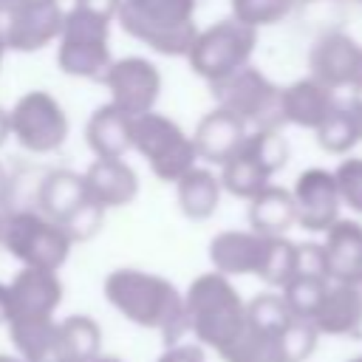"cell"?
Instances as JSON below:
<instances>
[{"label":"cell","instance_id":"40","mask_svg":"<svg viewBox=\"0 0 362 362\" xmlns=\"http://www.w3.org/2000/svg\"><path fill=\"white\" fill-rule=\"evenodd\" d=\"M8 198H11V175H8L6 164L0 161V212H6Z\"/></svg>","mask_w":362,"mask_h":362},{"label":"cell","instance_id":"22","mask_svg":"<svg viewBox=\"0 0 362 362\" xmlns=\"http://www.w3.org/2000/svg\"><path fill=\"white\" fill-rule=\"evenodd\" d=\"M85 198H88V189H85L82 173L68 170V167H54L37 184V195H34L37 206L34 209H40L45 218L62 223Z\"/></svg>","mask_w":362,"mask_h":362},{"label":"cell","instance_id":"6","mask_svg":"<svg viewBox=\"0 0 362 362\" xmlns=\"http://www.w3.org/2000/svg\"><path fill=\"white\" fill-rule=\"evenodd\" d=\"M218 107L235 113L249 130H283L280 85L252 62L209 85Z\"/></svg>","mask_w":362,"mask_h":362},{"label":"cell","instance_id":"31","mask_svg":"<svg viewBox=\"0 0 362 362\" xmlns=\"http://www.w3.org/2000/svg\"><path fill=\"white\" fill-rule=\"evenodd\" d=\"M294 320L280 291H263L246 300V322L266 331V334H283L286 325Z\"/></svg>","mask_w":362,"mask_h":362},{"label":"cell","instance_id":"4","mask_svg":"<svg viewBox=\"0 0 362 362\" xmlns=\"http://www.w3.org/2000/svg\"><path fill=\"white\" fill-rule=\"evenodd\" d=\"M110 23V17L85 6L65 8L62 31L57 37V68L74 79L102 82L107 65L113 62Z\"/></svg>","mask_w":362,"mask_h":362},{"label":"cell","instance_id":"37","mask_svg":"<svg viewBox=\"0 0 362 362\" xmlns=\"http://www.w3.org/2000/svg\"><path fill=\"white\" fill-rule=\"evenodd\" d=\"M294 274H317L325 277V255H322V243L317 240H303L297 243V272ZM328 280V277H325Z\"/></svg>","mask_w":362,"mask_h":362},{"label":"cell","instance_id":"15","mask_svg":"<svg viewBox=\"0 0 362 362\" xmlns=\"http://www.w3.org/2000/svg\"><path fill=\"white\" fill-rule=\"evenodd\" d=\"M325 277L331 283H362V223L356 218H337L322 232Z\"/></svg>","mask_w":362,"mask_h":362},{"label":"cell","instance_id":"30","mask_svg":"<svg viewBox=\"0 0 362 362\" xmlns=\"http://www.w3.org/2000/svg\"><path fill=\"white\" fill-rule=\"evenodd\" d=\"M294 272H297V243L288 240L286 235L269 238L255 277H260L269 288H283L294 277Z\"/></svg>","mask_w":362,"mask_h":362},{"label":"cell","instance_id":"41","mask_svg":"<svg viewBox=\"0 0 362 362\" xmlns=\"http://www.w3.org/2000/svg\"><path fill=\"white\" fill-rule=\"evenodd\" d=\"M11 320V300H8V283H0V325H8Z\"/></svg>","mask_w":362,"mask_h":362},{"label":"cell","instance_id":"23","mask_svg":"<svg viewBox=\"0 0 362 362\" xmlns=\"http://www.w3.org/2000/svg\"><path fill=\"white\" fill-rule=\"evenodd\" d=\"M249 229L266 238H280L291 226H297V212H294V198L288 187L280 184H266L249 198Z\"/></svg>","mask_w":362,"mask_h":362},{"label":"cell","instance_id":"17","mask_svg":"<svg viewBox=\"0 0 362 362\" xmlns=\"http://www.w3.org/2000/svg\"><path fill=\"white\" fill-rule=\"evenodd\" d=\"M266 240H269L266 235H257L252 229H223L209 240L206 255L215 272L226 277H246V274H257L266 252Z\"/></svg>","mask_w":362,"mask_h":362},{"label":"cell","instance_id":"11","mask_svg":"<svg viewBox=\"0 0 362 362\" xmlns=\"http://www.w3.org/2000/svg\"><path fill=\"white\" fill-rule=\"evenodd\" d=\"M102 85L107 88L110 102L133 119L147 110H156V102L161 96V71L153 59L130 54L107 65Z\"/></svg>","mask_w":362,"mask_h":362},{"label":"cell","instance_id":"24","mask_svg":"<svg viewBox=\"0 0 362 362\" xmlns=\"http://www.w3.org/2000/svg\"><path fill=\"white\" fill-rule=\"evenodd\" d=\"M221 178L212 167L195 164L189 167L178 181H175V201L184 218L189 221H206L218 212L221 206Z\"/></svg>","mask_w":362,"mask_h":362},{"label":"cell","instance_id":"47","mask_svg":"<svg viewBox=\"0 0 362 362\" xmlns=\"http://www.w3.org/2000/svg\"><path fill=\"white\" fill-rule=\"evenodd\" d=\"M3 59H6V45L0 42V68H3Z\"/></svg>","mask_w":362,"mask_h":362},{"label":"cell","instance_id":"51","mask_svg":"<svg viewBox=\"0 0 362 362\" xmlns=\"http://www.w3.org/2000/svg\"><path fill=\"white\" fill-rule=\"evenodd\" d=\"M356 3H359V6H362V0H356Z\"/></svg>","mask_w":362,"mask_h":362},{"label":"cell","instance_id":"12","mask_svg":"<svg viewBox=\"0 0 362 362\" xmlns=\"http://www.w3.org/2000/svg\"><path fill=\"white\" fill-rule=\"evenodd\" d=\"M294 198V212H297V226L305 232H325L337 218H339V192L334 173L325 167H305L297 173L294 184L288 187Z\"/></svg>","mask_w":362,"mask_h":362},{"label":"cell","instance_id":"13","mask_svg":"<svg viewBox=\"0 0 362 362\" xmlns=\"http://www.w3.org/2000/svg\"><path fill=\"white\" fill-rule=\"evenodd\" d=\"M362 45L345 31H325L308 48V76L331 90L354 88L359 74Z\"/></svg>","mask_w":362,"mask_h":362},{"label":"cell","instance_id":"20","mask_svg":"<svg viewBox=\"0 0 362 362\" xmlns=\"http://www.w3.org/2000/svg\"><path fill=\"white\" fill-rule=\"evenodd\" d=\"M337 90L328 85L317 82L314 76H300L288 85L280 88V110H283V124L305 127L314 130L337 105Z\"/></svg>","mask_w":362,"mask_h":362},{"label":"cell","instance_id":"36","mask_svg":"<svg viewBox=\"0 0 362 362\" xmlns=\"http://www.w3.org/2000/svg\"><path fill=\"white\" fill-rule=\"evenodd\" d=\"M280 342H283V354H286L288 362H305L314 354V348L320 342V334H317V328H314L311 320L294 317L286 325V331L280 334Z\"/></svg>","mask_w":362,"mask_h":362},{"label":"cell","instance_id":"18","mask_svg":"<svg viewBox=\"0 0 362 362\" xmlns=\"http://www.w3.org/2000/svg\"><path fill=\"white\" fill-rule=\"evenodd\" d=\"M88 198L102 204L105 209H119L136 201L139 195V173L124 158H93L85 173Z\"/></svg>","mask_w":362,"mask_h":362},{"label":"cell","instance_id":"1","mask_svg":"<svg viewBox=\"0 0 362 362\" xmlns=\"http://www.w3.org/2000/svg\"><path fill=\"white\" fill-rule=\"evenodd\" d=\"M105 300L133 325L161 334L164 345L181 342L189 334L184 291H178L167 277L144 269H113L102 283Z\"/></svg>","mask_w":362,"mask_h":362},{"label":"cell","instance_id":"42","mask_svg":"<svg viewBox=\"0 0 362 362\" xmlns=\"http://www.w3.org/2000/svg\"><path fill=\"white\" fill-rule=\"evenodd\" d=\"M351 110H354V116H356V130H359V141H362V93H354Z\"/></svg>","mask_w":362,"mask_h":362},{"label":"cell","instance_id":"34","mask_svg":"<svg viewBox=\"0 0 362 362\" xmlns=\"http://www.w3.org/2000/svg\"><path fill=\"white\" fill-rule=\"evenodd\" d=\"M105 212H107V209H105L102 204L85 198L59 226L65 229V235L71 238V243H85V240H90V238H96V235L102 232V226H105Z\"/></svg>","mask_w":362,"mask_h":362},{"label":"cell","instance_id":"28","mask_svg":"<svg viewBox=\"0 0 362 362\" xmlns=\"http://www.w3.org/2000/svg\"><path fill=\"white\" fill-rule=\"evenodd\" d=\"M314 139L320 150L328 156H351L354 144L359 141L356 116L351 110V102H337L331 113L314 127Z\"/></svg>","mask_w":362,"mask_h":362},{"label":"cell","instance_id":"10","mask_svg":"<svg viewBox=\"0 0 362 362\" xmlns=\"http://www.w3.org/2000/svg\"><path fill=\"white\" fill-rule=\"evenodd\" d=\"M65 8L59 0L25 3V0H0V42L14 54H34L57 42L62 31Z\"/></svg>","mask_w":362,"mask_h":362},{"label":"cell","instance_id":"35","mask_svg":"<svg viewBox=\"0 0 362 362\" xmlns=\"http://www.w3.org/2000/svg\"><path fill=\"white\" fill-rule=\"evenodd\" d=\"M331 173H334L342 206L362 215V156H342V161Z\"/></svg>","mask_w":362,"mask_h":362},{"label":"cell","instance_id":"44","mask_svg":"<svg viewBox=\"0 0 362 362\" xmlns=\"http://www.w3.org/2000/svg\"><path fill=\"white\" fill-rule=\"evenodd\" d=\"M90 362H124V359H119V356H110V354H99V356H93Z\"/></svg>","mask_w":362,"mask_h":362},{"label":"cell","instance_id":"21","mask_svg":"<svg viewBox=\"0 0 362 362\" xmlns=\"http://www.w3.org/2000/svg\"><path fill=\"white\" fill-rule=\"evenodd\" d=\"M130 124L133 119L113 102L93 107L85 122V144L93 158H124L130 153Z\"/></svg>","mask_w":362,"mask_h":362},{"label":"cell","instance_id":"16","mask_svg":"<svg viewBox=\"0 0 362 362\" xmlns=\"http://www.w3.org/2000/svg\"><path fill=\"white\" fill-rule=\"evenodd\" d=\"M246 136H249V127L235 113L215 105L198 119L192 130V147L198 161H204L206 167H221L243 144Z\"/></svg>","mask_w":362,"mask_h":362},{"label":"cell","instance_id":"32","mask_svg":"<svg viewBox=\"0 0 362 362\" xmlns=\"http://www.w3.org/2000/svg\"><path fill=\"white\" fill-rule=\"evenodd\" d=\"M328 283L331 280L317 277V274H294L277 291L283 294V300H286V305H288V311L294 317L311 320L314 311H317V305H320V300H322V294H325V288H328Z\"/></svg>","mask_w":362,"mask_h":362},{"label":"cell","instance_id":"25","mask_svg":"<svg viewBox=\"0 0 362 362\" xmlns=\"http://www.w3.org/2000/svg\"><path fill=\"white\" fill-rule=\"evenodd\" d=\"M8 337L25 362H68L59 339V320H11Z\"/></svg>","mask_w":362,"mask_h":362},{"label":"cell","instance_id":"7","mask_svg":"<svg viewBox=\"0 0 362 362\" xmlns=\"http://www.w3.org/2000/svg\"><path fill=\"white\" fill-rule=\"evenodd\" d=\"M0 246L23 266L59 272L74 243L65 235V229L57 221L45 218L40 209H14L3 212Z\"/></svg>","mask_w":362,"mask_h":362},{"label":"cell","instance_id":"5","mask_svg":"<svg viewBox=\"0 0 362 362\" xmlns=\"http://www.w3.org/2000/svg\"><path fill=\"white\" fill-rule=\"evenodd\" d=\"M130 150L139 153L147 161L150 173L164 184H175L189 167L198 164L192 136L175 119L158 110L133 116Z\"/></svg>","mask_w":362,"mask_h":362},{"label":"cell","instance_id":"45","mask_svg":"<svg viewBox=\"0 0 362 362\" xmlns=\"http://www.w3.org/2000/svg\"><path fill=\"white\" fill-rule=\"evenodd\" d=\"M0 362H25L20 354H0Z\"/></svg>","mask_w":362,"mask_h":362},{"label":"cell","instance_id":"9","mask_svg":"<svg viewBox=\"0 0 362 362\" xmlns=\"http://www.w3.org/2000/svg\"><path fill=\"white\" fill-rule=\"evenodd\" d=\"M8 130H11V139L25 153L48 156V153H57L68 141L71 122H68L62 102L54 93L34 88V90H25L11 105Z\"/></svg>","mask_w":362,"mask_h":362},{"label":"cell","instance_id":"2","mask_svg":"<svg viewBox=\"0 0 362 362\" xmlns=\"http://www.w3.org/2000/svg\"><path fill=\"white\" fill-rule=\"evenodd\" d=\"M184 311L195 342L212 348L215 354L223 351L246 325V300L235 288L232 277L215 269L198 274L187 286Z\"/></svg>","mask_w":362,"mask_h":362},{"label":"cell","instance_id":"27","mask_svg":"<svg viewBox=\"0 0 362 362\" xmlns=\"http://www.w3.org/2000/svg\"><path fill=\"white\" fill-rule=\"evenodd\" d=\"M218 356L223 362H288L283 354L280 334H266L249 322L223 351H218Z\"/></svg>","mask_w":362,"mask_h":362},{"label":"cell","instance_id":"14","mask_svg":"<svg viewBox=\"0 0 362 362\" xmlns=\"http://www.w3.org/2000/svg\"><path fill=\"white\" fill-rule=\"evenodd\" d=\"M62 280L51 269L23 266L11 283H8V300H11V320H45L54 317V311L62 303ZM8 320V322H11Z\"/></svg>","mask_w":362,"mask_h":362},{"label":"cell","instance_id":"19","mask_svg":"<svg viewBox=\"0 0 362 362\" xmlns=\"http://www.w3.org/2000/svg\"><path fill=\"white\" fill-rule=\"evenodd\" d=\"M320 337H362V291L351 283H328L314 317Z\"/></svg>","mask_w":362,"mask_h":362},{"label":"cell","instance_id":"39","mask_svg":"<svg viewBox=\"0 0 362 362\" xmlns=\"http://www.w3.org/2000/svg\"><path fill=\"white\" fill-rule=\"evenodd\" d=\"M74 6H85V8H93L105 17H116V8H119V0H74Z\"/></svg>","mask_w":362,"mask_h":362},{"label":"cell","instance_id":"26","mask_svg":"<svg viewBox=\"0 0 362 362\" xmlns=\"http://www.w3.org/2000/svg\"><path fill=\"white\" fill-rule=\"evenodd\" d=\"M221 187L223 192L249 201L257 189H263L266 184H272V173L260 164V158L255 156V150L249 147V141L243 139V144L221 164Z\"/></svg>","mask_w":362,"mask_h":362},{"label":"cell","instance_id":"33","mask_svg":"<svg viewBox=\"0 0 362 362\" xmlns=\"http://www.w3.org/2000/svg\"><path fill=\"white\" fill-rule=\"evenodd\" d=\"M300 0H229L232 17L255 31L283 23Z\"/></svg>","mask_w":362,"mask_h":362},{"label":"cell","instance_id":"29","mask_svg":"<svg viewBox=\"0 0 362 362\" xmlns=\"http://www.w3.org/2000/svg\"><path fill=\"white\" fill-rule=\"evenodd\" d=\"M59 339L68 362H90L102 354V328L88 314H71L59 320Z\"/></svg>","mask_w":362,"mask_h":362},{"label":"cell","instance_id":"49","mask_svg":"<svg viewBox=\"0 0 362 362\" xmlns=\"http://www.w3.org/2000/svg\"><path fill=\"white\" fill-rule=\"evenodd\" d=\"M25 3H48V0H25Z\"/></svg>","mask_w":362,"mask_h":362},{"label":"cell","instance_id":"48","mask_svg":"<svg viewBox=\"0 0 362 362\" xmlns=\"http://www.w3.org/2000/svg\"><path fill=\"white\" fill-rule=\"evenodd\" d=\"M345 362H362V354H356V356H351V359H345Z\"/></svg>","mask_w":362,"mask_h":362},{"label":"cell","instance_id":"38","mask_svg":"<svg viewBox=\"0 0 362 362\" xmlns=\"http://www.w3.org/2000/svg\"><path fill=\"white\" fill-rule=\"evenodd\" d=\"M156 362H206V348L201 342H173L161 351Z\"/></svg>","mask_w":362,"mask_h":362},{"label":"cell","instance_id":"50","mask_svg":"<svg viewBox=\"0 0 362 362\" xmlns=\"http://www.w3.org/2000/svg\"><path fill=\"white\" fill-rule=\"evenodd\" d=\"M0 232H3V212H0Z\"/></svg>","mask_w":362,"mask_h":362},{"label":"cell","instance_id":"43","mask_svg":"<svg viewBox=\"0 0 362 362\" xmlns=\"http://www.w3.org/2000/svg\"><path fill=\"white\" fill-rule=\"evenodd\" d=\"M8 136H11V130H8V110L0 107V147L8 141Z\"/></svg>","mask_w":362,"mask_h":362},{"label":"cell","instance_id":"46","mask_svg":"<svg viewBox=\"0 0 362 362\" xmlns=\"http://www.w3.org/2000/svg\"><path fill=\"white\" fill-rule=\"evenodd\" d=\"M356 93H362V57H359V74H356V85H354Z\"/></svg>","mask_w":362,"mask_h":362},{"label":"cell","instance_id":"3","mask_svg":"<svg viewBox=\"0 0 362 362\" xmlns=\"http://www.w3.org/2000/svg\"><path fill=\"white\" fill-rule=\"evenodd\" d=\"M198 0H119L116 23L136 42L161 57H187L198 23Z\"/></svg>","mask_w":362,"mask_h":362},{"label":"cell","instance_id":"8","mask_svg":"<svg viewBox=\"0 0 362 362\" xmlns=\"http://www.w3.org/2000/svg\"><path fill=\"white\" fill-rule=\"evenodd\" d=\"M255 45H257L255 28L238 23L235 17H223L206 28H198L184 59L189 62L195 76H201L204 82L212 85V82L235 74L238 68L249 65Z\"/></svg>","mask_w":362,"mask_h":362}]
</instances>
